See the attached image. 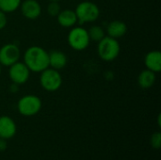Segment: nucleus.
I'll return each mask as SVG.
<instances>
[{"label":"nucleus","instance_id":"20e7f679","mask_svg":"<svg viewBox=\"0 0 161 160\" xmlns=\"http://www.w3.org/2000/svg\"><path fill=\"white\" fill-rule=\"evenodd\" d=\"M75 12L76 14L77 23L80 25L95 22L100 16L99 7L92 1H82L75 7Z\"/></svg>","mask_w":161,"mask_h":160},{"label":"nucleus","instance_id":"4be33fe9","mask_svg":"<svg viewBox=\"0 0 161 160\" xmlns=\"http://www.w3.org/2000/svg\"><path fill=\"white\" fill-rule=\"evenodd\" d=\"M18 87H19L18 85L12 83V85L10 86V91H11V92H16V91H18Z\"/></svg>","mask_w":161,"mask_h":160},{"label":"nucleus","instance_id":"aec40b11","mask_svg":"<svg viewBox=\"0 0 161 160\" xmlns=\"http://www.w3.org/2000/svg\"><path fill=\"white\" fill-rule=\"evenodd\" d=\"M7 13L3 12L2 10H0V30L4 29L8 24V18H7Z\"/></svg>","mask_w":161,"mask_h":160},{"label":"nucleus","instance_id":"1a4fd4ad","mask_svg":"<svg viewBox=\"0 0 161 160\" xmlns=\"http://www.w3.org/2000/svg\"><path fill=\"white\" fill-rule=\"evenodd\" d=\"M19 8L22 15L28 20H36L42 14V6L37 0H22Z\"/></svg>","mask_w":161,"mask_h":160},{"label":"nucleus","instance_id":"5701e85b","mask_svg":"<svg viewBox=\"0 0 161 160\" xmlns=\"http://www.w3.org/2000/svg\"><path fill=\"white\" fill-rule=\"evenodd\" d=\"M1 72H2V65L0 64V75H1Z\"/></svg>","mask_w":161,"mask_h":160},{"label":"nucleus","instance_id":"9d476101","mask_svg":"<svg viewBox=\"0 0 161 160\" xmlns=\"http://www.w3.org/2000/svg\"><path fill=\"white\" fill-rule=\"evenodd\" d=\"M17 131L15 122L8 116H0V138L4 140L11 139Z\"/></svg>","mask_w":161,"mask_h":160},{"label":"nucleus","instance_id":"f03ea898","mask_svg":"<svg viewBox=\"0 0 161 160\" xmlns=\"http://www.w3.org/2000/svg\"><path fill=\"white\" fill-rule=\"evenodd\" d=\"M121 52V46L118 40L113 39L109 36H105L97 45V54L98 57L106 61L111 62L115 60Z\"/></svg>","mask_w":161,"mask_h":160},{"label":"nucleus","instance_id":"412c9836","mask_svg":"<svg viewBox=\"0 0 161 160\" xmlns=\"http://www.w3.org/2000/svg\"><path fill=\"white\" fill-rule=\"evenodd\" d=\"M7 149V141L4 139L0 138V152H3Z\"/></svg>","mask_w":161,"mask_h":160},{"label":"nucleus","instance_id":"6ab92c4d","mask_svg":"<svg viewBox=\"0 0 161 160\" xmlns=\"http://www.w3.org/2000/svg\"><path fill=\"white\" fill-rule=\"evenodd\" d=\"M151 145L154 149L158 150L161 147V134L160 132H156L151 137Z\"/></svg>","mask_w":161,"mask_h":160},{"label":"nucleus","instance_id":"f257e3e1","mask_svg":"<svg viewBox=\"0 0 161 160\" xmlns=\"http://www.w3.org/2000/svg\"><path fill=\"white\" fill-rule=\"evenodd\" d=\"M23 59L31 73H41L49 67L48 52L39 45L29 46L25 51Z\"/></svg>","mask_w":161,"mask_h":160},{"label":"nucleus","instance_id":"39448f33","mask_svg":"<svg viewBox=\"0 0 161 160\" xmlns=\"http://www.w3.org/2000/svg\"><path fill=\"white\" fill-rule=\"evenodd\" d=\"M42 100L35 94H26L22 96L17 103L19 113L25 117H31L40 112L42 109Z\"/></svg>","mask_w":161,"mask_h":160},{"label":"nucleus","instance_id":"7ed1b4c3","mask_svg":"<svg viewBox=\"0 0 161 160\" xmlns=\"http://www.w3.org/2000/svg\"><path fill=\"white\" fill-rule=\"evenodd\" d=\"M67 41L69 46L75 51L80 52L86 50L91 43L88 29L82 25L73 26L68 33Z\"/></svg>","mask_w":161,"mask_h":160},{"label":"nucleus","instance_id":"6e6552de","mask_svg":"<svg viewBox=\"0 0 161 160\" xmlns=\"http://www.w3.org/2000/svg\"><path fill=\"white\" fill-rule=\"evenodd\" d=\"M30 71L23 61H17L8 67V77L18 86L25 84L30 77Z\"/></svg>","mask_w":161,"mask_h":160},{"label":"nucleus","instance_id":"f3484780","mask_svg":"<svg viewBox=\"0 0 161 160\" xmlns=\"http://www.w3.org/2000/svg\"><path fill=\"white\" fill-rule=\"evenodd\" d=\"M88 32H89L91 41H93L99 42L106 36V30L100 25H92V26H91L90 29H88Z\"/></svg>","mask_w":161,"mask_h":160},{"label":"nucleus","instance_id":"f8f14e48","mask_svg":"<svg viewBox=\"0 0 161 160\" xmlns=\"http://www.w3.org/2000/svg\"><path fill=\"white\" fill-rule=\"evenodd\" d=\"M127 32V25L124 21L121 20H114L111 21L106 29L107 36H109L113 39H120L124 37Z\"/></svg>","mask_w":161,"mask_h":160},{"label":"nucleus","instance_id":"dca6fc26","mask_svg":"<svg viewBox=\"0 0 161 160\" xmlns=\"http://www.w3.org/2000/svg\"><path fill=\"white\" fill-rule=\"evenodd\" d=\"M22 3V0H0V10L5 13L16 11Z\"/></svg>","mask_w":161,"mask_h":160},{"label":"nucleus","instance_id":"0eeeda50","mask_svg":"<svg viewBox=\"0 0 161 160\" xmlns=\"http://www.w3.org/2000/svg\"><path fill=\"white\" fill-rule=\"evenodd\" d=\"M21 58V50L19 46L13 42H8L0 47V64L9 67L19 61Z\"/></svg>","mask_w":161,"mask_h":160},{"label":"nucleus","instance_id":"ddd939ff","mask_svg":"<svg viewBox=\"0 0 161 160\" xmlns=\"http://www.w3.org/2000/svg\"><path fill=\"white\" fill-rule=\"evenodd\" d=\"M57 20L58 25L64 28H72L77 24L76 14L75 10L70 8L61 9L57 16Z\"/></svg>","mask_w":161,"mask_h":160},{"label":"nucleus","instance_id":"423d86ee","mask_svg":"<svg viewBox=\"0 0 161 160\" xmlns=\"http://www.w3.org/2000/svg\"><path fill=\"white\" fill-rule=\"evenodd\" d=\"M40 74V84L44 91L48 92H54L58 91L62 86L63 79L59 71L48 67Z\"/></svg>","mask_w":161,"mask_h":160},{"label":"nucleus","instance_id":"9b49d317","mask_svg":"<svg viewBox=\"0 0 161 160\" xmlns=\"http://www.w3.org/2000/svg\"><path fill=\"white\" fill-rule=\"evenodd\" d=\"M49 56V67L57 71L64 69L68 63V58L66 54L60 50H52L48 53Z\"/></svg>","mask_w":161,"mask_h":160},{"label":"nucleus","instance_id":"a211bd4d","mask_svg":"<svg viewBox=\"0 0 161 160\" xmlns=\"http://www.w3.org/2000/svg\"><path fill=\"white\" fill-rule=\"evenodd\" d=\"M61 8L58 2L57 1H50L46 7V12L51 17H57L58 14L60 12Z\"/></svg>","mask_w":161,"mask_h":160},{"label":"nucleus","instance_id":"b1692460","mask_svg":"<svg viewBox=\"0 0 161 160\" xmlns=\"http://www.w3.org/2000/svg\"><path fill=\"white\" fill-rule=\"evenodd\" d=\"M48 1H49V2H50V1H57V2H58V1H60V0H48Z\"/></svg>","mask_w":161,"mask_h":160},{"label":"nucleus","instance_id":"2eb2a0df","mask_svg":"<svg viewBox=\"0 0 161 160\" xmlns=\"http://www.w3.org/2000/svg\"><path fill=\"white\" fill-rule=\"evenodd\" d=\"M157 74L145 69L143 71H142L138 76V84L142 89H150L151 87L154 86V84L156 83L157 80Z\"/></svg>","mask_w":161,"mask_h":160},{"label":"nucleus","instance_id":"4468645a","mask_svg":"<svg viewBox=\"0 0 161 160\" xmlns=\"http://www.w3.org/2000/svg\"><path fill=\"white\" fill-rule=\"evenodd\" d=\"M144 64L146 69L158 74L161 71V53L158 50H152L145 55Z\"/></svg>","mask_w":161,"mask_h":160}]
</instances>
